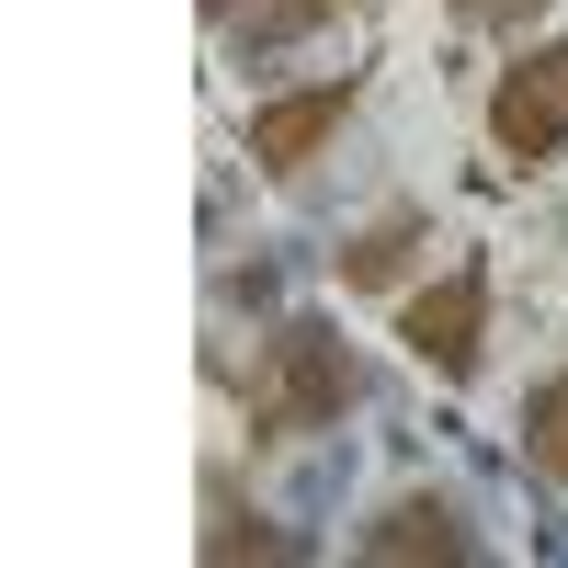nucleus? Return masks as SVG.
Returning a JSON list of instances; mask_svg holds the SVG:
<instances>
[{
	"label": "nucleus",
	"instance_id": "obj_1",
	"mask_svg": "<svg viewBox=\"0 0 568 568\" xmlns=\"http://www.w3.org/2000/svg\"><path fill=\"white\" fill-rule=\"evenodd\" d=\"M353 409V364L329 318H273V342L251 364V444H307Z\"/></svg>",
	"mask_w": 568,
	"mask_h": 568
},
{
	"label": "nucleus",
	"instance_id": "obj_2",
	"mask_svg": "<svg viewBox=\"0 0 568 568\" xmlns=\"http://www.w3.org/2000/svg\"><path fill=\"white\" fill-rule=\"evenodd\" d=\"M489 149L511 171H546L568 149V34L546 45H511V69L489 80Z\"/></svg>",
	"mask_w": 568,
	"mask_h": 568
},
{
	"label": "nucleus",
	"instance_id": "obj_3",
	"mask_svg": "<svg viewBox=\"0 0 568 568\" xmlns=\"http://www.w3.org/2000/svg\"><path fill=\"white\" fill-rule=\"evenodd\" d=\"M398 342H409L420 375L466 387V375H478V353H489V262H455V273L420 284V296H398Z\"/></svg>",
	"mask_w": 568,
	"mask_h": 568
},
{
	"label": "nucleus",
	"instance_id": "obj_4",
	"mask_svg": "<svg viewBox=\"0 0 568 568\" xmlns=\"http://www.w3.org/2000/svg\"><path fill=\"white\" fill-rule=\"evenodd\" d=\"M353 103H364L353 69H342V80H307V91H262V103H251V160H262V182H296L329 136L353 125Z\"/></svg>",
	"mask_w": 568,
	"mask_h": 568
},
{
	"label": "nucleus",
	"instance_id": "obj_5",
	"mask_svg": "<svg viewBox=\"0 0 568 568\" xmlns=\"http://www.w3.org/2000/svg\"><path fill=\"white\" fill-rule=\"evenodd\" d=\"M364 557H375V568H409V557L466 568V557H478V535H466V511H455L444 489H409V500H387V511L364 524Z\"/></svg>",
	"mask_w": 568,
	"mask_h": 568
},
{
	"label": "nucleus",
	"instance_id": "obj_6",
	"mask_svg": "<svg viewBox=\"0 0 568 568\" xmlns=\"http://www.w3.org/2000/svg\"><path fill=\"white\" fill-rule=\"evenodd\" d=\"M420 251H433V216L398 205V216H375V227H353V240H342V284H353V296H387V284H409Z\"/></svg>",
	"mask_w": 568,
	"mask_h": 568
},
{
	"label": "nucleus",
	"instance_id": "obj_7",
	"mask_svg": "<svg viewBox=\"0 0 568 568\" xmlns=\"http://www.w3.org/2000/svg\"><path fill=\"white\" fill-rule=\"evenodd\" d=\"M216 568L227 557H296V535H273L262 524V511H240V489H227V478H205V535H194Z\"/></svg>",
	"mask_w": 568,
	"mask_h": 568
},
{
	"label": "nucleus",
	"instance_id": "obj_8",
	"mask_svg": "<svg viewBox=\"0 0 568 568\" xmlns=\"http://www.w3.org/2000/svg\"><path fill=\"white\" fill-rule=\"evenodd\" d=\"M524 466H535V478H557V489H568V364H557V375H535V387H524Z\"/></svg>",
	"mask_w": 568,
	"mask_h": 568
},
{
	"label": "nucleus",
	"instance_id": "obj_9",
	"mask_svg": "<svg viewBox=\"0 0 568 568\" xmlns=\"http://www.w3.org/2000/svg\"><path fill=\"white\" fill-rule=\"evenodd\" d=\"M329 12H364V0H262V12H251V58H273V45H296V34H318Z\"/></svg>",
	"mask_w": 568,
	"mask_h": 568
},
{
	"label": "nucleus",
	"instance_id": "obj_10",
	"mask_svg": "<svg viewBox=\"0 0 568 568\" xmlns=\"http://www.w3.org/2000/svg\"><path fill=\"white\" fill-rule=\"evenodd\" d=\"M455 12H466V23H478V34H524V23L546 12V0H455Z\"/></svg>",
	"mask_w": 568,
	"mask_h": 568
},
{
	"label": "nucleus",
	"instance_id": "obj_11",
	"mask_svg": "<svg viewBox=\"0 0 568 568\" xmlns=\"http://www.w3.org/2000/svg\"><path fill=\"white\" fill-rule=\"evenodd\" d=\"M194 12H205V23H240V0H194Z\"/></svg>",
	"mask_w": 568,
	"mask_h": 568
}]
</instances>
